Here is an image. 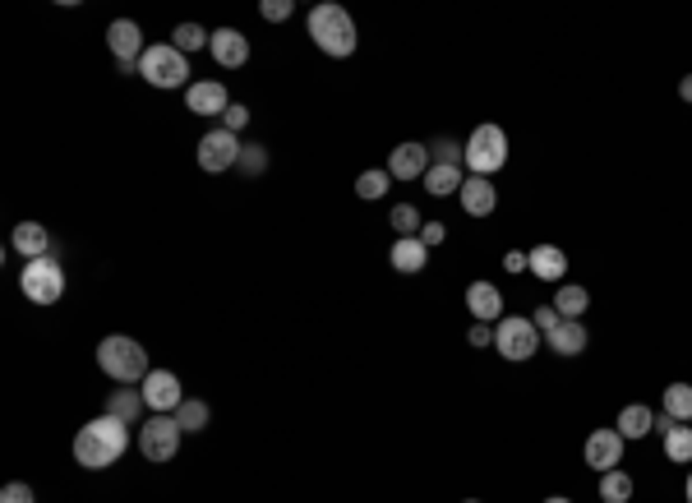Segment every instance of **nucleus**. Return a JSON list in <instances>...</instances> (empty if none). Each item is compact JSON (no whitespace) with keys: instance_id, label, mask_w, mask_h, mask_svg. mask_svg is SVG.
Returning <instances> with one entry per match:
<instances>
[{"instance_id":"1","label":"nucleus","mask_w":692,"mask_h":503,"mask_svg":"<svg viewBox=\"0 0 692 503\" xmlns=\"http://www.w3.org/2000/svg\"><path fill=\"white\" fill-rule=\"evenodd\" d=\"M125 448H130V425L116 416H97L74 434V462L84 471H107L125 457Z\"/></svg>"},{"instance_id":"2","label":"nucleus","mask_w":692,"mask_h":503,"mask_svg":"<svg viewBox=\"0 0 692 503\" xmlns=\"http://www.w3.org/2000/svg\"><path fill=\"white\" fill-rule=\"evenodd\" d=\"M97 365H102V374L107 379H116V384H144L148 374H153V365H148V351L134 342V337H102L97 342Z\"/></svg>"},{"instance_id":"3","label":"nucleus","mask_w":692,"mask_h":503,"mask_svg":"<svg viewBox=\"0 0 692 503\" xmlns=\"http://www.w3.org/2000/svg\"><path fill=\"white\" fill-rule=\"evenodd\" d=\"M310 37L323 56L346 60L356 51V24H351V14L342 5H333V0H323V5L310 10Z\"/></svg>"},{"instance_id":"4","label":"nucleus","mask_w":692,"mask_h":503,"mask_svg":"<svg viewBox=\"0 0 692 503\" xmlns=\"http://www.w3.org/2000/svg\"><path fill=\"white\" fill-rule=\"evenodd\" d=\"M462 162H466V171H476L485 180L508 167V134H503V125H494V120L490 125H476L471 139L462 144Z\"/></svg>"},{"instance_id":"5","label":"nucleus","mask_w":692,"mask_h":503,"mask_svg":"<svg viewBox=\"0 0 692 503\" xmlns=\"http://www.w3.org/2000/svg\"><path fill=\"white\" fill-rule=\"evenodd\" d=\"M139 74H144L153 88H185L190 84V60H185V51L171 47V42H157V47L144 51Z\"/></svg>"},{"instance_id":"6","label":"nucleus","mask_w":692,"mask_h":503,"mask_svg":"<svg viewBox=\"0 0 692 503\" xmlns=\"http://www.w3.org/2000/svg\"><path fill=\"white\" fill-rule=\"evenodd\" d=\"M19 287L33 305H56L65 296V268H60L56 254H42V259H28L24 264V277H19Z\"/></svg>"},{"instance_id":"7","label":"nucleus","mask_w":692,"mask_h":503,"mask_svg":"<svg viewBox=\"0 0 692 503\" xmlns=\"http://www.w3.org/2000/svg\"><path fill=\"white\" fill-rule=\"evenodd\" d=\"M540 347V328L531 324V314H508V319H499L494 324V351H499L503 360H513V365H522V360H531Z\"/></svg>"},{"instance_id":"8","label":"nucleus","mask_w":692,"mask_h":503,"mask_svg":"<svg viewBox=\"0 0 692 503\" xmlns=\"http://www.w3.org/2000/svg\"><path fill=\"white\" fill-rule=\"evenodd\" d=\"M180 425L176 416H153L139 425V453L148 457V462H171V457L180 453Z\"/></svg>"},{"instance_id":"9","label":"nucleus","mask_w":692,"mask_h":503,"mask_svg":"<svg viewBox=\"0 0 692 503\" xmlns=\"http://www.w3.org/2000/svg\"><path fill=\"white\" fill-rule=\"evenodd\" d=\"M240 148H245V144H240L236 134H231L227 125H217V130H208L199 139V167L213 171V176H217V171H231L240 162Z\"/></svg>"},{"instance_id":"10","label":"nucleus","mask_w":692,"mask_h":503,"mask_svg":"<svg viewBox=\"0 0 692 503\" xmlns=\"http://www.w3.org/2000/svg\"><path fill=\"white\" fill-rule=\"evenodd\" d=\"M623 448H628V439H623L619 430H591L586 434V467H596L600 476L605 471H619L623 467Z\"/></svg>"},{"instance_id":"11","label":"nucleus","mask_w":692,"mask_h":503,"mask_svg":"<svg viewBox=\"0 0 692 503\" xmlns=\"http://www.w3.org/2000/svg\"><path fill=\"white\" fill-rule=\"evenodd\" d=\"M107 47L120 65H134V60H144V24H134V19H116L107 28Z\"/></svg>"},{"instance_id":"12","label":"nucleus","mask_w":692,"mask_h":503,"mask_svg":"<svg viewBox=\"0 0 692 503\" xmlns=\"http://www.w3.org/2000/svg\"><path fill=\"white\" fill-rule=\"evenodd\" d=\"M139 393H144V402L157 411V416H171V411L185 402V397H180V379L171 370H153L144 379V388H139Z\"/></svg>"},{"instance_id":"13","label":"nucleus","mask_w":692,"mask_h":503,"mask_svg":"<svg viewBox=\"0 0 692 503\" xmlns=\"http://www.w3.org/2000/svg\"><path fill=\"white\" fill-rule=\"evenodd\" d=\"M466 310L476 324H499L503 319V291L494 282H471L466 287Z\"/></svg>"},{"instance_id":"14","label":"nucleus","mask_w":692,"mask_h":503,"mask_svg":"<svg viewBox=\"0 0 692 503\" xmlns=\"http://www.w3.org/2000/svg\"><path fill=\"white\" fill-rule=\"evenodd\" d=\"M430 171V148L425 144H397L388 157V176L393 180H425Z\"/></svg>"},{"instance_id":"15","label":"nucleus","mask_w":692,"mask_h":503,"mask_svg":"<svg viewBox=\"0 0 692 503\" xmlns=\"http://www.w3.org/2000/svg\"><path fill=\"white\" fill-rule=\"evenodd\" d=\"M185 107H190L194 116H227L231 93L222 84H213V79H203V84L185 88Z\"/></svg>"},{"instance_id":"16","label":"nucleus","mask_w":692,"mask_h":503,"mask_svg":"<svg viewBox=\"0 0 692 503\" xmlns=\"http://www.w3.org/2000/svg\"><path fill=\"white\" fill-rule=\"evenodd\" d=\"M457 199H462L466 217H490L494 204H499V190H494V180H485V176H466V185H462Z\"/></svg>"},{"instance_id":"17","label":"nucleus","mask_w":692,"mask_h":503,"mask_svg":"<svg viewBox=\"0 0 692 503\" xmlns=\"http://www.w3.org/2000/svg\"><path fill=\"white\" fill-rule=\"evenodd\" d=\"M208 47H213L217 65H227V70H240V65L250 60V42H245V33H240V28H217Z\"/></svg>"},{"instance_id":"18","label":"nucleus","mask_w":692,"mask_h":503,"mask_svg":"<svg viewBox=\"0 0 692 503\" xmlns=\"http://www.w3.org/2000/svg\"><path fill=\"white\" fill-rule=\"evenodd\" d=\"M545 342H549V351H554V356L573 360V356H582V351L591 347V333H586L582 319H563V324L554 328V333H549Z\"/></svg>"},{"instance_id":"19","label":"nucleus","mask_w":692,"mask_h":503,"mask_svg":"<svg viewBox=\"0 0 692 503\" xmlns=\"http://www.w3.org/2000/svg\"><path fill=\"white\" fill-rule=\"evenodd\" d=\"M526 273L540 277V282H563L568 273V254L559 245H536V250L526 254Z\"/></svg>"},{"instance_id":"20","label":"nucleus","mask_w":692,"mask_h":503,"mask_svg":"<svg viewBox=\"0 0 692 503\" xmlns=\"http://www.w3.org/2000/svg\"><path fill=\"white\" fill-rule=\"evenodd\" d=\"M388 264L397 268V273H425V264H430V245L420 236H397V245L388 250Z\"/></svg>"},{"instance_id":"21","label":"nucleus","mask_w":692,"mask_h":503,"mask_svg":"<svg viewBox=\"0 0 692 503\" xmlns=\"http://www.w3.org/2000/svg\"><path fill=\"white\" fill-rule=\"evenodd\" d=\"M614 430H619L628 444H637V439H646V434L656 430V411L642 407V402H633V407L619 411V425H614Z\"/></svg>"},{"instance_id":"22","label":"nucleus","mask_w":692,"mask_h":503,"mask_svg":"<svg viewBox=\"0 0 692 503\" xmlns=\"http://www.w3.org/2000/svg\"><path fill=\"white\" fill-rule=\"evenodd\" d=\"M10 245L24 254V259H42V254L51 250V236H47V227H42V222H19Z\"/></svg>"},{"instance_id":"23","label":"nucleus","mask_w":692,"mask_h":503,"mask_svg":"<svg viewBox=\"0 0 692 503\" xmlns=\"http://www.w3.org/2000/svg\"><path fill=\"white\" fill-rule=\"evenodd\" d=\"M462 185H466V171H462V167L434 162V167L425 171V190H430L434 199H443V194H462Z\"/></svg>"},{"instance_id":"24","label":"nucleus","mask_w":692,"mask_h":503,"mask_svg":"<svg viewBox=\"0 0 692 503\" xmlns=\"http://www.w3.org/2000/svg\"><path fill=\"white\" fill-rule=\"evenodd\" d=\"M554 310H559L563 319H582V314L591 310V291L577 287V282H559V291H554Z\"/></svg>"},{"instance_id":"25","label":"nucleus","mask_w":692,"mask_h":503,"mask_svg":"<svg viewBox=\"0 0 692 503\" xmlns=\"http://www.w3.org/2000/svg\"><path fill=\"white\" fill-rule=\"evenodd\" d=\"M665 457L669 462H683V467H692V425H669L665 430Z\"/></svg>"},{"instance_id":"26","label":"nucleus","mask_w":692,"mask_h":503,"mask_svg":"<svg viewBox=\"0 0 692 503\" xmlns=\"http://www.w3.org/2000/svg\"><path fill=\"white\" fill-rule=\"evenodd\" d=\"M665 416L692 425V384H669L665 388Z\"/></svg>"},{"instance_id":"27","label":"nucleus","mask_w":692,"mask_h":503,"mask_svg":"<svg viewBox=\"0 0 692 503\" xmlns=\"http://www.w3.org/2000/svg\"><path fill=\"white\" fill-rule=\"evenodd\" d=\"M633 490H637V485H633V476H628L623 467L600 476V499H605V503H628V499H633Z\"/></svg>"},{"instance_id":"28","label":"nucleus","mask_w":692,"mask_h":503,"mask_svg":"<svg viewBox=\"0 0 692 503\" xmlns=\"http://www.w3.org/2000/svg\"><path fill=\"white\" fill-rule=\"evenodd\" d=\"M139 407H148L144 402V393H111V402H107V416H116V420H125V425H134L139 420Z\"/></svg>"},{"instance_id":"29","label":"nucleus","mask_w":692,"mask_h":503,"mask_svg":"<svg viewBox=\"0 0 692 503\" xmlns=\"http://www.w3.org/2000/svg\"><path fill=\"white\" fill-rule=\"evenodd\" d=\"M388 185H393L388 167H370V171H360V176H356V194H360V199H383Z\"/></svg>"},{"instance_id":"30","label":"nucleus","mask_w":692,"mask_h":503,"mask_svg":"<svg viewBox=\"0 0 692 503\" xmlns=\"http://www.w3.org/2000/svg\"><path fill=\"white\" fill-rule=\"evenodd\" d=\"M176 425L185 434H194V430H208V402H194V397H185L176 407Z\"/></svg>"},{"instance_id":"31","label":"nucleus","mask_w":692,"mask_h":503,"mask_svg":"<svg viewBox=\"0 0 692 503\" xmlns=\"http://www.w3.org/2000/svg\"><path fill=\"white\" fill-rule=\"evenodd\" d=\"M208 42H213V37L203 33L199 24H176V33H171V47L185 51V56H190V51H203Z\"/></svg>"},{"instance_id":"32","label":"nucleus","mask_w":692,"mask_h":503,"mask_svg":"<svg viewBox=\"0 0 692 503\" xmlns=\"http://www.w3.org/2000/svg\"><path fill=\"white\" fill-rule=\"evenodd\" d=\"M236 167L245 171V176H263V171H268V148H263V144H245V148H240Z\"/></svg>"},{"instance_id":"33","label":"nucleus","mask_w":692,"mask_h":503,"mask_svg":"<svg viewBox=\"0 0 692 503\" xmlns=\"http://www.w3.org/2000/svg\"><path fill=\"white\" fill-rule=\"evenodd\" d=\"M388 217H393V231H397V236H420V227H425V222H420V213L411 204H397Z\"/></svg>"},{"instance_id":"34","label":"nucleus","mask_w":692,"mask_h":503,"mask_svg":"<svg viewBox=\"0 0 692 503\" xmlns=\"http://www.w3.org/2000/svg\"><path fill=\"white\" fill-rule=\"evenodd\" d=\"M531 324H536V328H540V333H545V337H549V333H554V328H559V324H563V314H559V310H554V305H540V310H536V314H531Z\"/></svg>"},{"instance_id":"35","label":"nucleus","mask_w":692,"mask_h":503,"mask_svg":"<svg viewBox=\"0 0 692 503\" xmlns=\"http://www.w3.org/2000/svg\"><path fill=\"white\" fill-rule=\"evenodd\" d=\"M434 162H448V167H462V144H453V139H439V144H434Z\"/></svg>"},{"instance_id":"36","label":"nucleus","mask_w":692,"mask_h":503,"mask_svg":"<svg viewBox=\"0 0 692 503\" xmlns=\"http://www.w3.org/2000/svg\"><path fill=\"white\" fill-rule=\"evenodd\" d=\"M222 125H227L231 134H240V130H245V125H250V111L240 107V102H231V107H227V116H222Z\"/></svg>"},{"instance_id":"37","label":"nucleus","mask_w":692,"mask_h":503,"mask_svg":"<svg viewBox=\"0 0 692 503\" xmlns=\"http://www.w3.org/2000/svg\"><path fill=\"white\" fill-rule=\"evenodd\" d=\"M0 503H37V499H33V490H28L24 480H14V485L0 490Z\"/></svg>"},{"instance_id":"38","label":"nucleus","mask_w":692,"mask_h":503,"mask_svg":"<svg viewBox=\"0 0 692 503\" xmlns=\"http://www.w3.org/2000/svg\"><path fill=\"white\" fill-rule=\"evenodd\" d=\"M466 342L471 347H494V324H471L466 328Z\"/></svg>"},{"instance_id":"39","label":"nucleus","mask_w":692,"mask_h":503,"mask_svg":"<svg viewBox=\"0 0 692 503\" xmlns=\"http://www.w3.org/2000/svg\"><path fill=\"white\" fill-rule=\"evenodd\" d=\"M259 10H263V19H273L277 24V19H291V0H263Z\"/></svg>"},{"instance_id":"40","label":"nucleus","mask_w":692,"mask_h":503,"mask_svg":"<svg viewBox=\"0 0 692 503\" xmlns=\"http://www.w3.org/2000/svg\"><path fill=\"white\" fill-rule=\"evenodd\" d=\"M443 236H448V227H443V222H425V227H420V240H425V245H439Z\"/></svg>"},{"instance_id":"41","label":"nucleus","mask_w":692,"mask_h":503,"mask_svg":"<svg viewBox=\"0 0 692 503\" xmlns=\"http://www.w3.org/2000/svg\"><path fill=\"white\" fill-rule=\"evenodd\" d=\"M503 268H508V273H526V254L522 250H508V254H503Z\"/></svg>"},{"instance_id":"42","label":"nucleus","mask_w":692,"mask_h":503,"mask_svg":"<svg viewBox=\"0 0 692 503\" xmlns=\"http://www.w3.org/2000/svg\"><path fill=\"white\" fill-rule=\"evenodd\" d=\"M679 97H683V102H688V107H692V74H688V79H683V84H679Z\"/></svg>"},{"instance_id":"43","label":"nucleus","mask_w":692,"mask_h":503,"mask_svg":"<svg viewBox=\"0 0 692 503\" xmlns=\"http://www.w3.org/2000/svg\"><path fill=\"white\" fill-rule=\"evenodd\" d=\"M545 503H573V499H563V494H554V499H545Z\"/></svg>"},{"instance_id":"44","label":"nucleus","mask_w":692,"mask_h":503,"mask_svg":"<svg viewBox=\"0 0 692 503\" xmlns=\"http://www.w3.org/2000/svg\"><path fill=\"white\" fill-rule=\"evenodd\" d=\"M688 503H692V471H688Z\"/></svg>"},{"instance_id":"45","label":"nucleus","mask_w":692,"mask_h":503,"mask_svg":"<svg viewBox=\"0 0 692 503\" xmlns=\"http://www.w3.org/2000/svg\"><path fill=\"white\" fill-rule=\"evenodd\" d=\"M462 503H480V499H462Z\"/></svg>"}]
</instances>
